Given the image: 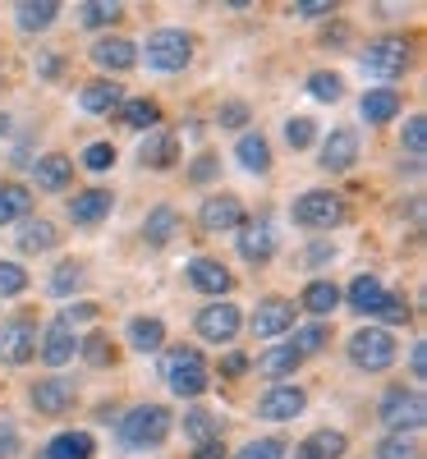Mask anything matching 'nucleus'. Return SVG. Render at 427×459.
Masks as SVG:
<instances>
[{"instance_id": "f257e3e1", "label": "nucleus", "mask_w": 427, "mask_h": 459, "mask_svg": "<svg viewBox=\"0 0 427 459\" xmlns=\"http://www.w3.org/2000/svg\"><path fill=\"white\" fill-rule=\"evenodd\" d=\"M170 437V409L166 404H138L120 418V441L129 450H152Z\"/></svg>"}, {"instance_id": "f03ea898", "label": "nucleus", "mask_w": 427, "mask_h": 459, "mask_svg": "<svg viewBox=\"0 0 427 459\" xmlns=\"http://www.w3.org/2000/svg\"><path fill=\"white\" fill-rule=\"evenodd\" d=\"M166 386H170L179 400H198V395L212 386L203 354H198V350H170V354H166Z\"/></svg>"}, {"instance_id": "7ed1b4c3", "label": "nucleus", "mask_w": 427, "mask_h": 459, "mask_svg": "<svg viewBox=\"0 0 427 459\" xmlns=\"http://www.w3.org/2000/svg\"><path fill=\"white\" fill-rule=\"evenodd\" d=\"M377 418L386 428H391L396 437H409V432H418L423 423H427V404H423V395L418 391H405V386H391L381 395V409H377Z\"/></svg>"}, {"instance_id": "20e7f679", "label": "nucleus", "mask_w": 427, "mask_h": 459, "mask_svg": "<svg viewBox=\"0 0 427 459\" xmlns=\"http://www.w3.org/2000/svg\"><path fill=\"white\" fill-rule=\"evenodd\" d=\"M396 335L386 331V326H368V331H359V335H349V359H354V368H363V372H386L396 363Z\"/></svg>"}, {"instance_id": "39448f33", "label": "nucleus", "mask_w": 427, "mask_h": 459, "mask_svg": "<svg viewBox=\"0 0 427 459\" xmlns=\"http://www.w3.org/2000/svg\"><path fill=\"white\" fill-rule=\"evenodd\" d=\"M344 198L331 194V188H308V194L294 203V225L303 230H336L344 221Z\"/></svg>"}, {"instance_id": "423d86ee", "label": "nucleus", "mask_w": 427, "mask_h": 459, "mask_svg": "<svg viewBox=\"0 0 427 459\" xmlns=\"http://www.w3.org/2000/svg\"><path fill=\"white\" fill-rule=\"evenodd\" d=\"M147 69H161V74H175L193 60V37L184 28H161L147 37Z\"/></svg>"}, {"instance_id": "0eeeda50", "label": "nucleus", "mask_w": 427, "mask_h": 459, "mask_svg": "<svg viewBox=\"0 0 427 459\" xmlns=\"http://www.w3.org/2000/svg\"><path fill=\"white\" fill-rule=\"evenodd\" d=\"M409 42L405 37H377V42L359 56L363 74H372V79H400V74L409 69Z\"/></svg>"}, {"instance_id": "6e6552de", "label": "nucleus", "mask_w": 427, "mask_h": 459, "mask_svg": "<svg viewBox=\"0 0 427 459\" xmlns=\"http://www.w3.org/2000/svg\"><path fill=\"white\" fill-rule=\"evenodd\" d=\"M240 326H244L240 308H235V303H225V299L207 303V308L198 313V335L212 340V344H230V340L240 335Z\"/></svg>"}, {"instance_id": "1a4fd4ad", "label": "nucleus", "mask_w": 427, "mask_h": 459, "mask_svg": "<svg viewBox=\"0 0 427 459\" xmlns=\"http://www.w3.org/2000/svg\"><path fill=\"white\" fill-rule=\"evenodd\" d=\"M37 354V331H32V322H23V317H14V322H0V359L5 363H28Z\"/></svg>"}, {"instance_id": "9d476101", "label": "nucleus", "mask_w": 427, "mask_h": 459, "mask_svg": "<svg viewBox=\"0 0 427 459\" xmlns=\"http://www.w3.org/2000/svg\"><path fill=\"white\" fill-rule=\"evenodd\" d=\"M198 221H203L207 235H225V230H240V225H244V207H240V198L216 194V198H203Z\"/></svg>"}, {"instance_id": "9b49d317", "label": "nucleus", "mask_w": 427, "mask_h": 459, "mask_svg": "<svg viewBox=\"0 0 427 459\" xmlns=\"http://www.w3.org/2000/svg\"><path fill=\"white\" fill-rule=\"evenodd\" d=\"M303 404H308V395L299 386H271V391H262L257 413L266 418V423H290V418L303 413Z\"/></svg>"}, {"instance_id": "f8f14e48", "label": "nucleus", "mask_w": 427, "mask_h": 459, "mask_svg": "<svg viewBox=\"0 0 427 459\" xmlns=\"http://www.w3.org/2000/svg\"><path fill=\"white\" fill-rule=\"evenodd\" d=\"M248 326H253V335H257V340L285 335V331L294 326V303H285V299H262Z\"/></svg>"}, {"instance_id": "ddd939ff", "label": "nucleus", "mask_w": 427, "mask_h": 459, "mask_svg": "<svg viewBox=\"0 0 427 459\" xmlns=\"http://www.w3.org/2000/svg\"><path fill=\"white\" fill-rule=\"evenodd\" d=\"M74 381H65V377H47V381H37L32 386V409L37 413H47V418H60L65 409H74Z\"/></svg>"}, {"instance_id": "4468645a", "label": "nucleus", "mask_w": 427, "mask_h": 459, "mask_svg": "<svg viewBox=\"0 0 427 459\" xmlns=\"http://www.w3.org/2000/svg\"><path fill=\"white\" fill-rule=\"evenodd\" d=\"M188 285L203 290V294H212V299H221V294L235 290V276H230L216 257H193V262H188Z\"/></svg>"}, {"instance_id": "2eb2a0df", "label": "nucleus", "mask_w": 427, "mask_h": 459, "mask_svg": "<svg viewBox=\"0 0 427 459\" xmlns=\"http://www.w3.org/2000/svg\"><path fill=\"white\" fill-rule=\"evenodd\" d=\"M42 363L47 368H65L74 354H79V335H74V326H65V322H51L47 331H42Z\"/></svg>"}, {"instance_id": "dca6fc26", "label": "nucleus", "mask_w": 427, "mask_h": 459, "mask_svg": "<svg viewBox=\"0 0 427 459\" xmlns=\"http://www.w3.org/2000/svg\"><path fill=\"white\" fill-rule=\"evenodd\" d=\"M359 161V134L354 129H336L327 143H322V170H331V175H340V170H349Z\"/></svg>"}, {"instance_id": "f3484780", "label": "nucleus", "mask_w": 427, "mask_h": 459, "mask_svg": "<svg viewBox=\"0 0 427 459\" xmlns=\"http://www.w3.org/2000/svg\"><path fill=\"white\" fill-rule=\"evenodd\" d=\"M138 161L152 166V170H170V166L179 161V138H175L170 129H152V134L143 138V147H138Z\"/></svg>"}, {"instance_id": "a211bd4d", "label": "nucleus", "mask_w": 427, "mask_h": 459, "mask_svg": "<svg viewBox=\"0 0 427 459\" xmlns=\"http://www.w3.org/2000/svg\"><path fill=\"white\" fill-rule=\"evenodd\" d=\"M92 60L101 69H110V74H125V69L138 65V47L129 42V37H101V42L92 47Z\"/></svg>"}, {"instance_id": "6ab92c4d", "label": "nucleus", "mask_w": 427, "mask_h": 459, "mask_svg": "<svg viewBox=\"0 0 427 459\" xmlns=\"http://www.w3.org/2000/svg\"><path fill=\"white\" fill-rule=\"evenodd\" d=\"M344 450H349V437L322 428V432L303 437V441L294 446V459H344Z\"/></svg>"}, {"instance_id": "aec40b11", "label": "nucleus", "mask_w": 427, "mask_h": 459, "mask_svg": "<svg viewBox=\"0 0 427 459\" xmlns=\"http://www.w3.org/2000/svg\"><path fill=\"white\" fill-rule=\"evenodd\" d=\"M110 207H115V198L106 194V188H88V194L69 198V221L74 225H97V221L110 216Z\"/></svg>"}, {"instance_id": "412c9836", "label": "nucleus", "mask_w": 427, "mask_h": 459, "mask_svg": "<svg viewBox=\"0 0 427 459\" xmlns=\"http://www.w3.org/2000/svg\"><path fill=\"white\" fill-rule=\"evenodd\" d=\"M244 235H240V257L244 262H271V253H276V235H271V225L266 221H244L240 225Z\"/></svg>"}, {"instance_id": "4be33fe9", "label": "nucleus", "mask_w": 427, "mask_h": 459, "mask_svg": "<svg viewBox=\"0 0 427 459\" xmlns=\"http://www.w3.org/2000/svg\"><path fill=\"white\" fill-rule=\"evenodd\" d=\"M359 115L368 125H391L400 115V92L396 88H372L363 101H359Z\"/></svg>"}, {"instance_id": "5701e85b", "label": "nucleus", "mask_w": 427, "mask_h": 459, "mask_svg": "<svg viewBox=\"0 0 427 459\" xmlns=\"http://www.w3.org/2000/svg\"><path fill=\"white\" fill-rule=\"evenodd\" d=\"M175 235H179V212H175V207H152L147 221H143V239H147L152 248H166Z\"/></svg>"}, {"instance_id": "b1692460", "label": "nucleus", "mask_w": 427, "mask_h": 459, "mask_svg": "<svg viewBox=\"0 0 427 459\" xmlns=\"http://www.w3.org/2000/svg\"><path fill=\"white\" fill-rule=\"evenodd\" d=\"M92 455H97V441L88 432H60L42 450V459H92Z\"/></svg>"}, {"instance_id": "393cba45", "label": "nucleus", "mask_w": 427, "mask_h": 459, "mask_svg": "<svg viewBox=\"0 0 427 459\" xmlns=\"http://www.w3.org/2000/svg\"><path fill=\"white\" fill-rule=\"evenodd\" d=\"M19 248L23 253H51L56 244H60V235H56V225L51 221H32V216H23L19 221Z\"/></svg>"}, {"instance_id": "a878e982", "label": "nucleus", "mask_w": 427, "mask_h": 459, "mask_svg": "<svg viewBox=\"0 0 427 459\" xmlns=\"http://www.w3.org/2000/svg\"><path fill=\"white\" fill-rule=\"evenodd\" d=\"M120 97H125V88H115L110 79H97V83H88V88L79 92V106H83L88 115H110L115 106H120Z\"/></svg>"}, {"instance_id": "bb28decb", "label": "nucleus", "mask_w": 427, "mask_h": 459, "mask_svg": "<svg viewBox=\"0 0 427 459\" xmlns=\"http://www.w3.org/2000/svg\"><path fill=\"white\" fill-rule=\"evenodd\" d=\"M235 157H240V166H244L248 175H266V170H271V143H266L262 134H244L240 147H235Z\"/></svg>"}, {"instance_id": "cd10ccee", "label": "nucleus", "mask_w": 427, "mask_h": 459, "mask_svg": "<svg viewBox=\"0 0 427 459\" xmlns=\"http://www.w3.org/2000/svg\"><path fill=\"white\" fill-rule=\"evenodd\" d=\"M56 14H60L56 0H23V5L14 10V19H19L23 32H47L56 23Z\"/></svg>"}, {"instance_id": "c85d7f7f", "label": "nucleus", "mask_w": 427, "mask_h": 459, "mask_svg": "<svg viewBox=\"0 0 427 459\" xmlns=\"http://www.w3.org/2000/svg\"><path fill=\"white\" fill-rule=\"evenodd\" d=\"M32 175H37V184H42V188L60 194V188L69 184V175H74V161H69V157H60V152H51V157L32 161Z\"/></svg>"}, {"instance_id": "c756f323", "label": "nucleus", "mask_w": 427, "mask_h": 459, "mask_svg": "<svg viewBox=\"0 0 427 459\" xmlns=\"http://www.w3.org/2000/svg\"><path fill=\"white\" fill-rule=\"evenodd\" d=\"M381 299H386V285H381L377 276H354V285H349V308L363 313V317H372Z\"/></svg>"}, {"instance_id": "7c9ffc66", "label": "nucleus", "mask_w": 427, "mask_h": 459, "mask_svg": "<svg viewBox=\"0 0 427 459\" xmlns=\"http://www.w3.org/2000/svg\"><path fill=\"white\" fill-rule=\"evenodd\" d=\"M299 363H303V354L294 350V344H276V350H266V354L257 359V372L271 377V381H281V377H290Z\"/></svg>"}, {"instance_id": "2f4dec72", "label": "nucleus", "mask_w": 427, "mask_h": 459, "mask_svg": "<svg viewBox=\"0 0 427 459\" xmlns=\"http://www.w3.org/2000/svg\"><path fill=\"white\" fill-rule=\"evenodd\" d=\"M129 344H134L138 354H157L161 344H166V326L157 317H134L129 322Z\"/></svg>"}, {"instance_id": "473e14b6", "label": "nucleus", "mask_w": 427, "mask_h": 459, "mask_svg": "<svg viewBox=\"0 0 427 459\" xmlns=\"http://www.w3.org/2000/svg\"><path fill=\"white\" fill-rule=\"evenodd\" d=\"M184 437L193 446H207V441H221V418L207 413V409H188L184 413Z\"/></svg>"}, {"instance_id": "72a5a7b5", "label": "nucleus", "mask_w": 427, "mask_h": 459, "mask_svg": "<svg viewBox=\"0 0 427 459\" xmlns=\"http://www.w3.org/2000/svg\"><path fill=\"white\" fill-rule=\"evenodd\" d=\"M32 212V194L23 184H0V225H14Z\"/></svg>"}, {"instance_id": "f704fd0d", "label": "nucleus", "mask_w": 427, "mask_h": 459, "mask_svg": "<svg viewBox=\"0 0 427 459\" xmlns=\"http://www.w3.org/2000/svg\"><path fill=\"white\" fill-rule=\"evenodd\" d=\"M299 303H303V308L313 313V317H327V313L340 308V290H336V281H313V285L303 290Z\"/></svg>"}, {"instance_id": "c9c22d12", "label": "nucleus", "mask_w": 427, "mask_h": 459, "mask_svg": "<svg viewBox=\"0 0 427 459\" xmlns=\"http://www.w3.org/2000/svg\"><path fill=\"white\" fill-rule=\"evenodd\" d=\"M120 120H125L129 129H147V134H152V129L161 125V106L147 101V97H134V101L120 106Z\"/></svg>"}, {"instance_id": "e433bc0d", "label": "nucleus", "mask_w": 427, "mask_h": 459, "mask_svg": "<svg viewBox=\"0 0 427 459\" xmlns=\"http://www.w3.org/2000/svg\"><path fill=\"white\" fill-rule=\"evenodd\" d=\"M308 92H313L318 101H340L344 97V79L331 69H318V74H308Z\"/></svg>"}, {"instance_id": "4c0bfd02", "label": "nucleus", "mask_w": 427, "mask_h": 459, "mask_svg": "<svg viewBox=\"0 0 427 459\" xmlns=\"http://www.w3.org/2000/svg\"><path fill=\"white\" fill-rule=\"evenodd\" d=\"M125 10L115 5V0H88V5H79V19H83V28H106V23H115Z\"/></svg>"}, {"instance_id": "58836bf2", "label": "nucleus", "mask_w": 427, "mask_h": 459, "mask_svg": "<svg viewBox=\"0 0 427 459\" xmlns=\"http://www.w3.org/2000/svg\"><path fill=\"white\" fill-rule=\"evenodd\" d=\"M79 285H83V266H79V262H60V266H56V276H51V285H47V290H51L56 299H69V294H74V290H79Z\"/></svg>"}, {"instance_id": "ea45409f", "label": "nucleus", "mask_w": 427, "mask_h": 459, "mask_svg": "<svg viewBox=\"0 0 427 459\" xmlns=\"http://www.w3.org/2000/svg\"><path fill=\"white\" fill-rule=\"evenodd\" d=\"M377 322H386V326H405L409 317H414V308L405 303V294H386L381 303H377V313H372Z\"/></svg>"}, {"instance_id": "a19ab883", "label": "nucleus", "mask_w": 427, "mask_h": 459, "mask_svg": "<svg viewBox=\"0 0 427 459\" xmlns=\"http://www.w3.org/2000/svg\"><path fill=\"white\" fill-rule=\"evenodd\" d=\"M327 340H331V331H327L322 322H313V326H299L290 344H294V350H299V354L308 359V354H318V350H327Z\"/></svg>"}, {"instance_id": "79ce46f5", "label": "nucleus", "mask_w": 427, "mask_h": 459, "mask_svg": "<svg viewBox=\"0 0 427 459\" xmlns=\"http://www.w3.org/2000/svg\"><path fill=\"white\" fill-rule=\"evenodd\" d=\"M313 138H318V125L308 120V115H294V120H285V143H290L294 152L313 147Z\"/></svg>"}, {"instance_id": "37998d69", "label": "nucleus", "mask_w": 427, "mask_h": 459, "mask_svg": "<svg viewBox=\"0 0 427 459\" xmlns=\"http://www.w3.org/2000/svg\"><path fill=\"white\" fill-rule=\"evenodd\" d=\"M28 290V272L19 262H0V299H14Z\"/></svg>"}, {"instance_id": "c03bdc74", "label": "nucleus", "mask_w": 427, "mask_h": 459, "mask_svg": "<svg viewBox=\"0 0 427 459\" xmlns=\"http://www.w3.org/2000/svg\"><path fill=\"white\" fill-rule=\"evenodd\" d=\"M377 459H418V441L414 437H386L381 446H377Z\"/></svg>"}, {"instance_id": "a18cd8bd", "label": "nucleus", "mask_w": 427, "mask_h": 459, "mask_svg": "<svg viewBox=\"0 0 427 459\" xmlns=\"http://www.w3.org/2000/svg\"><path fill=\"white\" fill-rule=\"evenodd\" d=\"M79 354H83L92 368H106V363H115V350H110V340H106V335H88V340L79 344Z\"/></svg>"}, {"instance_id": "49530a36", "label": "nucleus", "mask_w": 427, "mask_h": 459, "mask_svg": "<svg viewBox=\"0 0 427 459\" xmlns=\"http://www.w3.org/2000/svg\"><path fill=\"white\" fill-rule=\"evenodd\" d=\"M235 459H285V441L276 437H262V441H248Z\"/></svg>"}, {"instance_id": "de8ad7c7", "label": "nucleus", "mask_w": 427, "mask_h": 459, "mask_svg": "<svg viewBox=\"0 0 427 459\" xmlns=\"http://www.w3.org/2000/svg\"><path fill=\"white\" fill-rule=\"evenodd\" d=\"M405 147H409V157L418 166L423 161V147H427V120H423V115H414V120L405 125Z\"/></svg>"}, {"instance_id": "09e8293b", "label": "nucleus", "mask_w": 427, "mask_h": 459, "mask_svg": "<svg viewBox=\"0 0 427 459\" xmlns=\"http://www.w3.org/2000/svg\"><path fill=\"white\" fill-rule=\"evenodd\" d=\"M83 166H88V170H97V175H101V170H110V166H115V147H110V143H92V147L83 152Z\"/></svg>"}, {"instance_id": "8fccbe9b", "label": "nucleus", "mask_w": 427, "mask_h": 459, "mask_svg": "<svg viewBox=\"0 0 427 459\" xmlns=\"http://www.w3.org/2000/svg\"><path fill=\"white\" fill-rule=\"evenodd\" d=\"M216 120H221V129H240V125H248V106L244 101H225Z\"/></svg>"}, {"instance_id": "3c124183", "label": "nucleus", "mask_w": 427, "mask_h": 459, "mask_svg": "<svg viewBox=\"0 0 427 459\" xmlns=\"http://www.w3.org/2000/svg\"><path fill=\"white\" fill-rule=\"evenodd\" d=\"M19 455V428L10 418H0V459H14Z\"/></svg>"}, {"instance_id": "603ef678", "label": "nucleus", "mask_w": 427, "mask_h": 459, "mask_svg": "<svg viewBox=\"0 0 427 459\" xmlns=\"http://www.w3.org/2000/svg\"><path fill=\"white\" fill-rule=\"evenodd\" d=\"M97 317V303H88V299H79V303H69V308H65V326H74V322H92Z\"/></svg>"}, {"instance_id": "864d4df0", "label": "nucleus", "mask_w": 427, "mask_h": 459, "mask_svg": "<svg viewBox=\"0 0 427 459\" xmlns=\"http://www.w3.org/2000/svg\"><path fill=\"white\" fill-rule=\"evenodd\" d=\"M290 14H299V19H322V14H336V5H331V0H303V5H294Z\"/></svg>"}, {"instance_id": "5fc2aeb1", "label": "nucleus", "mask_w": 427, "mask_h": 459, "mask_svg": "<svg viewBox=\"0 0 427 459\" xmlns=\"http://www.w3.org/2000/svg\"><path fill=\"white\" fill-rule=\"evenodd\" d=\"M216 170H221L216 157H198V161H193V170H188V179L193 184H207V179H216Z\"/></svg>"}, {"instance_id": "6e6d98bb", "label": "nucleus", "mask_w": 427, "mask_h": 459, "mask_svg": "<svg viewBox=\"0 0 427 459\" xmlns=\"http://www.w3.org/2000/svg\"><path fill=\"white\" fill-rule=\"evenodd\" d=\"M248 372V359L244 354H225L221 359V377H244Z\"/></svg>"}, {"instance_id": "4d7b16f0", "label": "nucleus", "mask_w": 427, "mask_h": 459, "mask_svg": "<svg viewBox=\"0 0 427 459\" xmlns=\"http://www.w3.org/2000/svg\"><path fill=\"white\" fill-rule=\"evenodd\" d=\"M409 368H414V377L423 381V372H427V350H423V344H414V350H409Z\"/></svg>"}, {"instance_id": "13d9d810", "label": "nucleus", "mask_w": 427, "mask_h": 459, "mask_svg": "<svg viewBox=\"0 0 427 459\" xmlns=\"http://www.w3.org/2000/svg\"><path fill=\"white\" fill-rule=\"evenodd\" d=\"M193 459H225V446L221 441H207V446H198V455Z\"/></svg>"}, {"instance_id": "bf43d9fd", "label": "nucleus", "mask_w": 427, "mask_h": 459, "mask_svg": "<svg viewBox=\"0 0 427 459\" xmlns=\"http://www.w3.org/2000/svg\"><path fill=\"white\" fill-rule=\"evenodd\" d=\"M327 42H349V28H344V23H336V28L327 32Z\"/></svg>"}, {"instance_id": "052dcab7", "label": "nucleus", "mask_w": 427, "mask_h": 459, "mask_svg": "<svg viewBox=\"0 0 427 459\" xmlns=\"http://www.w3.org/2000/svg\"><path fill=\"white\" fill-rule=\"evenodd\" d=\"M37 69H42V74H47V79H51V74L60 69V60H56V56H42V65H37Z\"/></svg>"}, {"instance_id": "680f3d73", "label": "nucleus", "mask_w": 427, "mask_h": 459, "mask_svg": "<svg viewBox=\"0 0 427 459\" xmlns=\"http://www.w3.org/2000/svg\"><path fill=\"white\" fill-rule=\"evenodd\" d=\"M5 129H10V120H5V115H0V138H5Z\"/></svg>"}]
</instances>
